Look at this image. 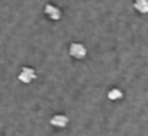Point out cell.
I'll return each mask as SVG.
<instances>
[{
  "label": "cell",
  "mask_w": 148,
  "mask_h": 136,
  "mask_svg": "<svg viewBox=\"0 0 148 136\" xmlns=\"http://www.w3.org/2000/svg\"><path fill=\"white\" fill-rule=\"evenodd\" d=\"M44 13H45V16H47L49 20H52V22H58V20L62 18V10H61L58 6L51 5V3H47V5L44 6Z\"/></svg>",
  "instance_id": "obj_3"
},
{
  "label": "cell",
  "mask_w": 148,
  "mask_h": 136,
  "mask_svg": "<svg viewBox=\"0 0 148 136\" xmlns=\"http://www.w3.org/2000/svg\"><path fill=\"white\" fill-rule=\"evenodd\" d=\"M68 54L74 59H84L87 55V48L82 42H71L68 45Z\"/></svg>",
  "instance_id": "obj_1"
},
{
  "label": "cell",
  "mask_w": 148,
  "mask_h": 136,
  "mask_svg": "<svg viewBox=\"0 0 148 136\" xmlns=\"http://www.w3.org/2000/svg\"><path fill=\"white\" fill-rule=\"evenodd\" d=\"M68 123H70V119L64 113H57L49 119V124L54 127H58V129H65L68 126Z\"/></svg>",
  "instance_id": "obj_4"
},
{
  "label": "cell",
  "mask_w": 148,
  "mask_h": 136,
  "mask_svg": "<svg viewBox=\"0 0 148 136\" xmlns=\"http://www.w3.org/2000/svg\"><path fill=\"white\" fill-rule=\"evenodd\" d=\"M108 99L110 101H118V100H122L123 99V91L118 87H113L108 91Z\"/></svg>",
  "instance_id": "obj_6"
},
{
  "label": "cell",
  "mask_w": 148,
  "mask_h": 136,
  "mask_svg": "<svg viewBox=\"0 0 148 136\" xmlns=\"http://www.w3.org/2000/svg\"><path fill=\"white\" fill-rule=\"evenodd\" d=\"M134 9L141 15H148V0H134Z\"/></svg>",
  "instance_id": "obj_5"
},
{
  "label": "cell",
  "mask_w": 148,
  "mask_h": 136,
  "mask_svg": "<svg viewBox=\"0 0 148 136\" xmlns=\"http://www.w3.org/2000/svg\"><path fill=\"white\" fill-rule=\"evenodd\" d=\"M36 78V71H35V68L32 67H22V70L21 73L18 74V80L23 84H31L34 80Z\"/></svg>",
  "instance_id": "obj_2"
}]
</instances>
